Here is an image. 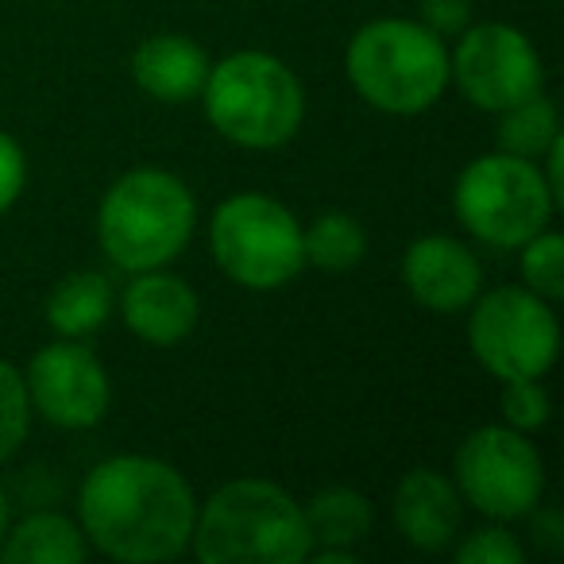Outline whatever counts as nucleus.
Wrapping results in <instances>:
<instances>
[{
	"mask_svg": "<svg viewBox=\"0 0 564 564\" xmlns=\"http://www.w3.org/2000/svg\"><path fill=\"white\" fill-rule=\"evenodd\" d=\"M197 502L182 471L155 456H109L78 491L89 549L124 564H163L189 549Z\"/></svg>",
	"mask_w": 564,
	"mask_h": 564,
	"instance_id": "nucleus-1",
	"label": "nucleus"
},
{
	"mask_svg": "<svg viewBox=\"0 0 564 564\" xmlns=\"http://www.w3.org/2000/svg\"><path fill=\"white\" fill-rule=\"evenodd\" d=\"M194 556L202 564H302L314 553L302 502L271 479H232L197 507Z\"/></svg>",
	"mask_w": 564,
	"mask_h": 564,
	"instance_id": "nucleus-2",
	"label": "nucleus"
},
{
	"mask_svg": "<svg viewBox=\"0 0 564 564\" xmlns=\"http://www.w3.org/2000/svg\"><path fill=\"white\" fill-rule=\"evenodd\" d=\"M194 194L178 174L140 166L101 197L97 240L120 271H155L182 256L194 236Z\"/></svg>",
	"mask_w": 564,
	"mask_h": 564,
	"instance_id": "nucleus-3",
	"label": "nucleus"
},
{
	"mask_svg": "<svg viewBox=\"0 0 564 564\" xmlns=\"http://www.w3.org/2000/svg\"><path fill=\"white\" fill-rule=\"evenodd\" d=\"M202 97L209 124L251 151L291 143L306 117L299 74L267 51H236L209 66Z\"/></svg>",
	"mask_w": 564,
	"mask_h": 564,
	"instance_id": "nucleus-4",
	"label": "nucleus"
},
{
	"mask_svg": "<svg viewBox=\"0 0 564 564\" xmlns=\"http://www.w3.org/2000/svg\"><path fill=\"white\" fill-rule=\"evenodd\" d=\"M348 82L379 112L417 117L448 86L445 40L414 20H371L352 35L345 55Z\"/></svg>",
	"mask_w": 564,
	"mask_h": 564,
	"instance_id": "nucleus-5",
	"label": "nucleus"
},
{
	"mask_svg": "<svg viewBox=\"0 0 564 564\" xmlns=\"http://www.w3.org/2000/svg\"><path fill=\"white\" fill-rule=\"evenodd\" d=\"M456 220L487 248H522L549 228L556 202L533 159L491 151L468 163L453 189Z\"/></svg>",
	"mask_w": 564,
	"mask_h": 564,
	"instance_id": "nucleus-6",
	"label": "nucleus"
},
{
	"mask_svg": "<svg viewBox=\"0 0 564 564\" xmlns=\"http://www.w3.org/2000/svg\"><path fill=\"white\" fill-rule=\"evenodd\" d=\"M209 248L243 291H279L306 267L299 217L267 194L225 197L213 213Z\"/></svg>",
	"mask_w": 564,
	"mask_h": 564,
	"instance_id": "nucleus-7",
	"label": "nucleus"
},
{
	"mask_svg": "<svg viewBox=\"0 0 564 564\" xmlns=\"http://www.w3.org/2000/svg\"><path fill=\"white\" fill-rule=\"evenodd\" d=\"M468 345L495 379H541L561 352V325L545 299L525 286H499L471 302Z\"/></svg>",
	"mask_w": 564,
	"mask_h": 564,
	"instance_id": "nucleus-8",
	"label": "nucleus"
},
{
	"mask_svg": "<svg viewBox=\"0 0 564 564\" xmlns=\"http://www.w3.org/2000/svg\"><path fill=\"white\" fill-rule=\"evenodd\" d=\"M456 491L471 510L499 522L530 518L545 491V464L533 441L510 425H484L456 448Z\"/></svg>",
	"mask_w": 564,
	"mask_h": 564,
	"instance_id": "nucleus-9",
	"label": "nucleus"
},
{
	"mask_svg": "<svg viewBox=\"0 0 564 564\" xmlns=\"http://www.w3.org/2000/svg\"><path fill=\"white\" fill-rule=\"evenodd\" d=\"M448 82L460 86L476 109L502 112L545 89V70L533 43L510 24L464 28L448 55Z\"/></svg>",
	"mask_w": 564,
	"mask_h": 564,
	"instance_id": "nucleus-10",
	"label": "nucleus"
},
{
	"mask_svg": "<svg viewBox=\"0 0 564 564\" xmlns=\"http://www.w3.org/2000/svg\"><path fill=\"white\" fill-rule=\"evenodd\" d=\"M32 410L58 430H89L109 414V371L94 348L78 340H55L40 348L24 371Z\"/></svg>",
	"mask_w": 564,
	"mask_h": 564,
	"instance_id": "nucleus-11",
	"label": "nucleus"
},
{
	"mask_svg": "<svg viewBox=\"0 0 564 564\" xmlns=\"http://www.w3.org/2000/svg\"><path fill=\"white\" fill-rule=\"evenodd\" d=\"M402 286L422 310L460 314L484 291V267L453 236H422L402 256Z\"/></svg>",
	"mask_w": 564,
	"mask_h": 564,
	"instance_id": "nucleus-12",
	"label": "nucleus"
},
{
	"mask_svg": "<svg viewBox=\"0 0 564 564\" xmlns=\"http://www.w3.org/2000/svg\"><path fill=\"white\" fill-rule=\"evenodd\" d=\"M120 314H124L128 333H135L148 345L166 348L194 333L202 306H197V294L186 279L155 267V271H135L124 299H120Z\"/></svg>",
	"mask_w": 564,
	"mask_h": 564,
	"instance_id": "nucleus-13",
	"label": "nucleus"
},
{
	"mask_svg": "<svg viewBox=\"0 0 564 564\" xmlns=\"http://www.w3.org/2000/svg\"><path fill=\"white\" fill-rule=\"evenodd\" d=\"M394 525L422 553H441L456 541L464 518V499L453 479L433 468H414L394 487Z\"/></svg>",
	"mask_w": 564,
	"mask_h": 564,
	"instance_id": "nucleus-14",
	"label": "nucleus"
},
{
	"mask_svg": "<svg viewBox=\"0 0 564 564\" xmlns=\"http://www.w3.org/2000/svg\"><path fill=\"white\" fill-rule=\"evenodd\" d=\"M209 66V55L186 35H151L132 51L135 86L163 105H186L202 97Z\"/></svg>",
	"mask_w": 564,
	"mask_h": 564,
	"instance_id": "nucleus-15",
	"label": "nucleus"
},
{
	"mask_svg": "<svg viewBox=\"0 0 564 564\" xmlns=\"http://www.w3.org/2000/svg\"><path fill=\"white\" fill-rule=\"evenodd\" d=\"M89 556V541L82 525L66 514H32L20 525H9L0 541L4 564H82Z\"/></svg>",
	"mask_w": 564,
	"mask_h": 564,
	"instance_id": "nucleus-16",
	"label": "nucleus"
},
{
	"mask_svg": "<svg viewBox=\"0 0 564 564\" xmlns=\"http://www.w3.org/2000/svg\"><path fill=\"white\" fill-rule=\"evenodd\" d=\"M112 314V286L97 271H74L58 282L47 299V325L66 340L97 333Z\"/></svg>",
	"mask_w": 564,
	"mask_h": 564,
	"instance_id": "nucleus-17",
	"label": "nucleus"
},
{
	"mask_svg": "<svg viewBox=\"0 0 564 564\" xmlns=\"http://www.w3.org/2000/svg\"><path fill=\"white\" fill-rule=\"evenodd\" d=\"M302 514H306L314 549H356L368 541L371 522H376L368 495L352 487H325L302 507Z\"/></svg>",
	"mask_w": 564,
	"mask_h": 564,
	"instance_id": "nucleus-18",
	"label": "nucleus"
},
{
	"mask_svg": "<svg viewBox=\"0 0 564 564\" xmlns=\"http://www.w3.org/2000/svg\"><path fill=\"white\" fill-rule=\"evenodd\" d=\"M556 135H561V128H556V109L545 97V89H541V94L525 97V101L499 112V132H495V140H499V151H507V155L541 159Z\"/></svg>",
	"mask_w": 564,
	"mask_h": 564,
	"instance_id": "nucleus-19",
	"label": "nucleus"
},
{
	"mask_svg": "<svg viewBox=\"0 0 564 564\" xmlns=\"http://www.w3.org/2000/svg\"><path fill=\"white\" fill-rule=\"evenodd\" d=\"M302 251L306 263L322 271H352L368 251V232L348 213H325L310 228H302Z\"/></svg>",
	"mask_w": 564,
	"mask_h": 564,
	"instance_id": "nucleus-20",
	"label": "nucleus"
},
{
	"mask_svg": "<svg viewBox=\"0 0 564 564\" xmlns=\"http://www.w3.org/2000/svg\"><path fill=\"white\" fill-rule=\"evenodd\" d=\"M518 251H522L518 267H522L525 291H533L545 302L564 299V240L561 236L541 228V232L530 236Z\"/></svg>",
	"mask_w": 564,
	"mask_h": 564,
	"instance_id": "nucleus-21",
	"label": "nucleus"
},
{
	"mask_svg": "<svg viewBox=\"0 0 564 564\" xmlns=\"http://www.w3.org/2000/svg\"><path fill=\"white\" fill-rule=\"evenodd\" d=\"M32 430V399H28L24 371L0 360V464L20 453Z\"/></svg>",
	"mask_w": 564,
	"mask_h": 564,
	"instance_id": "nucleus-22",
	"label": "nucleus"
},
{
	"mask_svg": "<svg viewBox=\"0 0 564 564\" xmlns=\"http://www.w3.org/2000/svg\"><path fill=\"white\" fill-rule=\"evenodd\" d=\"M502 417L510 430L533 433L549 422V394L538 379H507L502 383Z\"/></svg>",
	"mask_w": 564,
	"mask_h": 564,
	"instance_id": "nucleus-23",
	"label": "nucleus"
},
{
	"mask_svg": "<svg viewBox=\"0 0 564 564\" xmlns=\"http://www.w3.org/2000/svg\"><path fill=\"white\" fill-rule=\"evenodd\" d=\"M525 549L518 545L514 533H507L502 525H484L471 530L468 538L456 545V564H522Z\"/></svg>",
	"mask_w": 564,
	"mask_h": 564,
	"instance_id": "nucleus-24",
	"label": "nucleus"
},
{
	"mask_svg": "<svg viewBox=\"0 0 564 564\" xmlns=\"http://www.w3.org/2000/svg\"><path fill=\"white\" fill-rule=\"evenodd\" d=\"M28 182V159L20 143L9 132H0V213H9L17 197L24 194Z\"/></svg>",
	"mask_w": 564,
	"mask_h": 564,
	"instance_id": "nucleus-25",
	"label": "nucleus"
},
{
	"mask_svg": "<svg viewBox=\"0 0 564 564\" xmlns=\"http://www.w3.org/2000/svg\"><path fill=\"white\" fill-rule=\"evenodd\" d=\"M422 24L441 40L460 35L471 24V0H422Z\"/></svg>",
	"mask_w": 564,
	"mask_h": 564,
	"instance_id": "nucleus-26",
	"label": "nucleus"
},
{
	"mask_svg": "<svg viewBox=\"0 0 564 564\" xmlns=\"http://www.w3.org/2000/svg\"><path fill=\"white\" fill-rule=\"evenodd\" d=\"M545 186H549V194H553V202H556V209L564 205V135H556L553 143L545 148Z\"/></svg>",
	"mask_w": 564,
	"mask_h": 564,
	"instance_id": "nucleus-27",
	"label": "nucleus"
},
{
	"mask_svg": "<svg viewBox=\"0 0 564 564\" xmlns=\"http://www.w3.org/2000/svg\"><path fill=\"white\" fill-rule=\"evenodd\" d=\"M533 514V538L541 541L545 549H561L564 545V525H561V514L556 510H545V514H538V510H530Z\"/></svg>",
	"mask_w": 564,
	"mask_h": 564,
	"instance_id": "nucleus-28",
	"label": "nucleus"
},
{
	"mask_svg": "<svg viewBox=\"0 0 564 564\" xmlns=\"http://www.w3.org/2000/svg\"><path fill=\"white\" fill-rule=\"evenodd\" d=\"M317 564H356V549H317Z\"/></svg>",
	"mask_w": 564,
	"mask_h": 564,
	"instance_id": "nucleus-29",
	"label": "nucleus"
},
{
	"mask_svg": "<svg viewBox=\"0 0 564 564\" xmlns=\"http://www.w3.org/2000/svg\"><path fill=\"white\" fill-rule=\"evenodd\" d=\"M9 525H12L9 495H4V487H0V541H4V533H9Z\"/></svg>",
	"mask_w": 564,
	"mask_h": 564,
	"instance_id": "nucleus-30",
	"label": "nucleus"
}]
</instances>
